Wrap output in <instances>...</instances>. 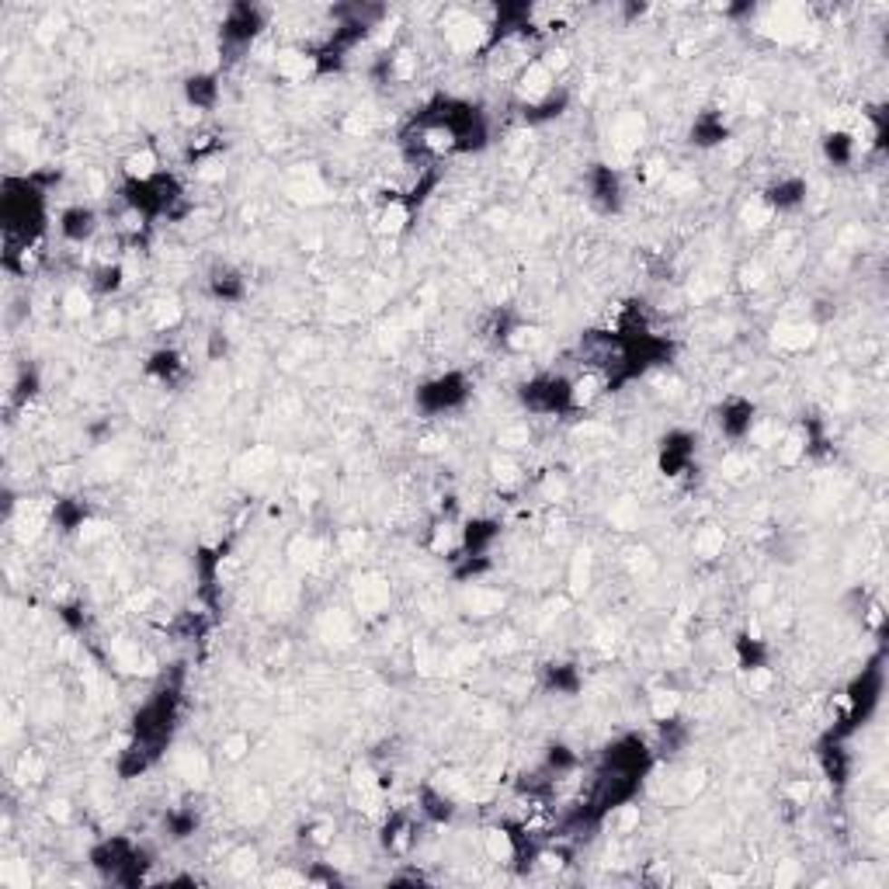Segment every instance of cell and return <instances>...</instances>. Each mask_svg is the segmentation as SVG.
<instances>
[{"label": "cell", "mask_w": 889, "mask_h": 889, "mask_svg": "<svg viewBox=\"0 0 889 889\" xmlns=\"http://www.w3.org/2000/svg\"><path fill=\"white\" fill-rule=\"evenodd\" d=\"M178 712H181V681H164L140 705L132 720V740L119 761L122 778H136L160 761V754L170 744V733L178 726Z\"/></svg>", "instance_id": "6da1fadb"}, {"label": "cell", "mask_w": 889, "mask_h": 889, "mask_svg": "<svg viewBox=\"0 0 889 889\" xmlns=\"http://www.w3.org/2000/svg\"><path fill=\"white\" fill-rule=\"evenodd\" d=\"M521 403L532 414L563 417L577 407V386L563 375H538V379L521 386Z\"/></svg>", "instance_id": "7a4b0ae2"}, {"label": "cell", "mask_w": 889, "mask_h": 889, "mask_svg": "<svg viewBox=\"0 0 889 889\" xmlns=\"http://www.w3.org/2000/svg\"><path fill=\"white\" fill-rule=\"evenodd\" d=\"M469 400V379L462 372H445L431 379V382H424L420 390H417V407L424 411V414H449L455 407H462Z\"/></svg>", "instance_id": "3957f363"}, {"label": "cell", "mask_w": 889, "mask_h": 889, "mask_svg": "<svg viewBox=\"0 0 889 889\" xmlns=\"http://www.w3.org/2000/svg\"><path fill=\"white\" fill-rule=\"evenodd\" d=\"M261 28H265V14L254 4H233L227 11V18H223L219 39H223L229 53H240V49H247L250 42L257 39Z\"/></svg>", "instance_id": "277c9868"}, {"label": "cell", "mask_w": 889, "mask_h": 889, "mask_svg": "<svg viewBox=\"0 0 889 889\" xmlns=\"http://www.w3.org/2000/svg\"><path fill=\"white\" fill-rule=\"evenodd\" d=\"M587 191H591V202L601 212H619L622 208V181L612 167L594 164L587 174Z\"/></svg>", "instance_id": "5b68a950"}, {"label": "cell", "mask_w": 889, "mask_h": 889, "mask_svg": "<svg viewBox=\"0 0 889 889\" xmlns=\"http://www.w3.org/2000/svg\"><path fill=\"white\" fill-rule=\"evenodd\" d=\"M695 459V435L688 431H671L661 445V469L667 476H681Z\"/></svg>", "instance_id": "8992f818"}, {"label": "cell", "mask_w": 889, "mask_h": 889, "mask_svg": "<svg viewBox=\"0 0 889 889\" xmlns=\"http://www.w3.org/2000/svg\"><path fill=\"white\" fill-rule=\"evenodd\" d=\"M60 233L70 244H87L98 233V212L91 206H70L60 216Z\"/></svg>", "instance_id": "52a82bcc"}, {"label": "cell", "mask_w": 889, "mask_h": 889, "mask_svg": "<svg viewBox=\"0 0 889 889\" xmlns=\"http://www.w3.org/2000/svg\"><path fill=\"white\" fill-rule=\"evenodd\" d=\"M754 424V403L747 400H726L720 407V431L726 438H744Z\"/></svg>", "instance_id": "ba28073f"}, {"label": "cell", "mask_w": 889, "mask_h": 889, "mask_svg": "<svg viewBox=\"0 0 889 889\" xmlns=\"http://www.w3.org/2000/svg\"><path fill=\"white\" fill-rule=\"evenodd\" d=\"M765 202L778 212H788V208H799L807 202V181L803 178H782L765 191Z\"/></svg>", "instance_id": "9c48e42d"}, {"label": "cell", "mask_w": 889, "mask_h": 889, "mask_svg": "<svg viewBox=\"0 0 889 889\" xmlns=\"http://www.w3.org/2000/svg\"><path fill=\"white\" fill-rule=\"evenodd\" d=\"M208 292H212V299H219V303H240V299L247 295V282H244L240 271L216 268L208 275Z\"/></svg>", "instance_id": "30bf717a"}, {"label": "cell", "mask_w": 889, "mask_h": 889, "mask_svg": "<svg viewBox=\"0 0 889 889\" xmlns=\"http://www.w3.org/2000/svg\"><path fill=\"white\" fill-rule=\"evenodd\" d=\"M185 98H188V104L208 111L212 104L219 101V77H216V73H195V77H188Z\"/></svg>", "instance_id": "8fae6325"}, {"label": "cell", "mask_w": 889, "mask_h": 889, "mask_svg": "<svg viewBox=\"0 0 889 889\" xmlns=\"http://www.w3.org/2000/svg\"><path fill=\"white\" fill-rule=\"evenodd\" d=\"M563 108H566V91H546L542 98L525 104V122H553L563 115Z\"/></svg>", "instance_id": "7c38bea8"}, {"label": "cell", "mask_w": 889, "mask_h": 889, "mask_svg": "<svg viewBox=\"0 0 889 889\" xmlns=\"http://www.w3.org/2000/svg\"><path fill=\"white\" fill-rule=\"evenodd\" d=\"M726 136H730V129H726L723 115H716V111H705V115H699L695 125H691V143H699V146L726 143Z\"/></svg>", "instance_id": "4fadbf2b"}, {"label": "cell", "mask_w": 889, "mask_h": 889, "mask_svg": "<svg viewBox=\"0 0 889 889\" xmlns=\"http://www.w3.org/2000/svg\"><path fill=\"white\" fill-rule=\"evenodd\" d=\"M546 688L559 695H577L580 691V671L574 663H549L546 667Z\"/></svg>", "instance_id": "5bb4252c"}, {"label": "cell", "mask_w": 889, "mask_h": 889, "mask_svg": "<svg viewBox=\"0 0 889 889\" xmlns=\"http://www.w3.org/2000/svg\"><path fill=\"white\" fill-rule=\"evenodd\" d=\"M53 521L60 525L63 532H77L83 521H87V504L77 500V497L56 500V507H53Z\"/></svg>", "instance_id": "9a60e30c"}, {"label": "cell", "mask_w": 889, "mask_h": 889, "mask_svg": "<svg viewBox=\"0 0 889 889\" xmlns=\"http://www.w3.org/2000/svg\"><path fill=\"white\" fill-rule=\"evenodd\" d=\"M146 372L150 375H157L160 382H174L178 375L185 372V362H181V354L178 352H157V354H150V362H146Z\"/></svg>", "instance_id": "2e32d148"}, {"label": "cell", "mask_w": 889, "mask_h": 889, "mask_svg": "<svg viewBox=\"0 0 889 889\" xmlns=\"http://www.w3.org/2000/svg\"><path fill=\"white\" fill-rule=\"evenodd\" d=\"M420 813H424L428 820H435V824H445V820H452L455 807H452V799H445L441 792L424 788V792H420Z\"/></svg>", "instance_id": "e0dca14e"}, {"label": "cell", "mask_w": 889, "mask_h": 889, "mask_svg": "<svg viewBox=\"0 0 889 889\" xmlns=\"http://www.w3.org/2000/svg\"><path fill=\"white\" fill-rule=\"evenodd\" d=\"M824 153H827L830 164H851L855 160V140L848 132H830L824 140Z\"/></svg>", "instance_id": "ac0fdd59"}, {"label": "cell", "mask_w": 889, "mask_h": 889, "mask_svg": "<svg viewBox=\"0 0 889 889\" xmlns=\"http://www.w3.org/2000/svg\"><path fill=\"white\" fill-rule=\"evenodd\" d=\"M737 653H740V667H744V671H758V667H765L768 663L765 643L750 640V636H744V640L737 643Z\"/></svg>", "instance_id": "d6986e66"}, {"label": "cell", "mask_w": 889, "mask_h": 889, "mask_svg": "<svg viewBox=\"0 0 889 889\" xmlns=\"http://www.w3.org/2000/svg\"><path fill=\"white\" fill-rule=\"evenodd\" d=\"M167 830H170V837H178V841H185L195 834L198 827V817H195V809H174V813H167Z\"/></svg>", "instance_id": "ffe728a7"}, {"label": "cell", "mask_w": 889, "mask_h": 889, "mask_svg": "<svg viewBox=\"0 0 889 889\" xmlns=\"http://www.w3.org/2000/svg\"><path fill=\"white\" fill-rule=\"evenodd\" d=\"M546 768H549L553 775H563V771H574V768H577V754H574L570 747L553 744V747H549V754H546Z\"/></svg>", "instance_id": "44dd1931"}, {"label": "cell", "mask_w": 889, "mask_h": 889, "mask_svg": "<svg viewBox=\"0 0 889 889\" xmlns=\"http://www.w3.org/2000/svg\"><path fill=\"white\" fill-rule=\"evenodd\" d=\"M94 289L98 292H119L122 289V268L119 265H101V268L94 271Z\"/></svg>", "instance_id": "7402d4cb"}, {"label": "cell", "mask_w": 889, "mask_h": 889, "mask_svg": "<svg viewBox=\"0 0 889 889\" xmlns=\"http://www.w3.org/2000/svg\"><path fill=\"white\" fill-rule=\"evenodd\" d=\"M35 393H39V375H35V372H21L18 390H14V400H32Z\"/></svg>", "instance_id": "603a6c76"}, {"label": "cell", "mask_w": 889, "mask_h": 889, "mask_svg": "<svg viewBox=\"0 0 889 889\" xmlns=\"http://www.w3.org/2000/svg\"><path fill=\"white\" fill-rule=\"evenodd\" d=\"M60 619L70 625V629H83V612L77 604H63L60 608Z\"/></svg>", "instance_id": "cb8c5ba5"}]
</instances>
